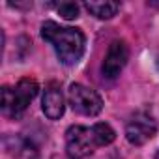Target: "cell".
<instances>
[{
    "label": "cell",
    "mask_w": 159,
    "mask_h": 159,
    "mask_svg": "<svg viewBox=\"0 0 159 159\" xmlns=\"http://www.w3.org/2000/svg\"><path fill=\"white\" fill-rule=\"evenodd\" d=\"M127 60H129V49L125 41H112L103 60V67H101L103 75L107 79H116L120 71L125 67Z\"/></svg>",
    "instance_id": "6"
},
{
    "label": "cell",
    "mask_w": 159,
    "mask_h": 159,
    "mask_svg": "<svg viewBox=\"0 0 159 159\" xmlns=\"http://www.w3.org/2000/svg\"><path fill=\"white\" fill-rule=\"evenodd\" d=\"M155 159H159V150H157V153H155Z\"/></svg>",
    "instance_id": "12"
},
{
    "label": "cell",
    "mask_w": 159,
    "mask_h": 159,
    "mask_svg": "<svg viewBox=\"0 0 159 159\" xmlns=\"http://www.w3.org/2000/svg\"><path fill=\"white\" fill-rule=\"evenodd\" d=\"M84 8L98 19H111L118 13L120 10V2H111V0H90V2H84Z\"/></svg>",
    "instance_id": "8"
},
{
    "label": "cell",
    "mask_w": 159,
    "mask_h": 159,
    "mask_svg": "<svg viewBox=\"0 0 159 159\" xmlns=\"http://www.w3.org/2000/svg\"><path fill=\"white\" fill-rule=\"evenodd\" d=\"M96 140L92 135V127L71 125L66 131V150L71 159H83L90 155L96 148Z\"/></svg>",
    "instance_id": "4"
},
{
    "label": "cell",
    "mask_w": 159,
    "mask_h": 159,
    "mask_svg": "<svg viewBox=\"0 0 159 159\" xmlns=\"http://www.w3.org/2000/svg\"><path fill=\"white\" fill-rule=\"evenodd\" d=\"M54 8H56V11H58L64 19H67V21H73V19L79 17V6H77L75 2H60V4H56Z\"/></svg>",
    "instance_id": "10"
},
{
    "label": "cell",
    "mask_w": 159,
    "mask_h": 159,
    "mask_svg": "<svg viewBox=\"0 0 159 159\" xmlns=\"http://www.w3.org/2000/svg\"><path fill=\"white\" fill-rule=\"evenodd\" d=\"M67 99L71 109L83 116H98L103 109L99 94L84 84H71L67 90Z\"/></svg>",
    "instance_id": "3"
},
{
    "label": "cell",
    "mask_w": 159,
    "mask_h": 159,
    "mask_svg": "<svg viewBox=\"0 0 159 159\" xmlns=\"http://www.w3.org/2000/svg\"><path fill=\"white\" fill-rule=\"evenodd\" d=\"M92 135H94V140H96L98 146H109L116 139L114 129L105 122H99V124L92 125Z\"/></svg>",
    "instance_id": "9"
},
{
    "label": "cell",
    "mask_w": 159,
    "mask_h": 159,
    "mask_svg": "<svg viewBox=\"0 0 159 159\" xmlns=\"http://www.w3.org/2000/svg\"><path fill=\"white\" fill-rule=\"evenodd\" d=\"M41 107H43V112L47 118L51 120H58L62 114H64V94H62V88L58 83H49L45 86V92H43V99H41Z\"/></svg>",
    "instance_id": "7"
},
{
    "label": "cell",
    "mask_w": 159,
    "mask_h": 159,
    "mask_svg": "<svg viewBox=\"0 0 159 159\" xmlns=\"http://www.w3.org/2000/svg\"><path fill=\"white\" fill-rule=\"evenodd\" d=\"M155 131H157V124L146 112H137L125 125V137L135 146H142L144 142H148L155 135Z\"/></svg>",
    "instance_id": "5"
},
{
    "label": "cell",
    "mask_w": 159,
    "mask_h": 159,
    "mask_svg": "<svg viewBox=\"0 0 159 159\" xmlns=\"http://www.w3.org/2000/svg\"><path fill=\"white\" fill-rule=\"evenodd\" d=\"M148 6H152V8H159V2H153V0H152V2H148Z\"/></svg>",
    "instance_id": "11"
},
{
    "label": "cell",
    "mask_w": 159,
    "mask_h": 159,
    "mask_svg": "<svg viewBox=\"0 0 159 159\" xmlns=\"http://www.w3.org/2000/svg\"><path fill=\"white\" fill-rule=\"evenodd\" d=\"M41 38L54 47L58 60L64 66H75L84 54V34L79 28L60 26L54 21L41 25Z\"/></svg>",
    "instance_id": "1"
},
{
    "label": "cell",
    "mask_w": 159,
    "mask_h": 159,
    "mask_svg": "<svg viewBox=\"0 0 159 159\" xmlns=\"http://www.w3.org/2000/svg\"><path fill=\"white\" fill-rule=\"evenodd\" d=\"M38 90H39L38 83L30 77H23L15 88L4 86L2 88V111L13 118H19L26 111L30 101L36 98Z\"/></svg>",
    "instance_id": "2"
}]
</instances>
